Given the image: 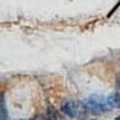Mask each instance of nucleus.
<instances>
[{
    "mask_svg": "<svg viewBox=\"0 0 120 120\" xmlns=\"http://www.w3.org/2000/svg\"><path fill=\"white\" fill-rule=\"evenodd\" d=\"M8 110H6V105H5V101L4 97H1V120H8Z\"/></svg>",
    "mask_w": 120,
    "mask_h": 120,
    "instance_id": "nucleus-5",
    "label": "nucleus"
},
{
    "mask_svg": "<svg viewBox=\"0 0 120 120\" xmlns=\"http://www.w3.org/2000/svg\"><path fill=\"white\" fill-rule=\"evenodd\" d=\"M116 120H120V115H119V116H116Z\"/></svg>",
    "mask_w": 120,
    "mask_h": 120,
    "instance_id": "nucleus-7",
    "label": "nucleus"
},
{
    "mask_svg": "<svg viewBox=\"0 0 120 120\" xmlns=\"http://www.w3.org/2000/svg\"><path fill=\"white\" fill-rule=\"evenodd\" d=\"M61 112L70 118H77V109H76V101L75 102H66L61 107Z\"/></svg>",
    "mask_w": 120,
    "mask_h": 120,
    "instance_id": "nucleus-2",
    "label": "nucleus"
},
{
    "mask_svg": "<svg viewBox=\"0 0 120 120\" xmlns=\"http://www.w3.org/2000/svg\"><path fill=\"white\" fill-rule=\"evenodd\" d=\"M116 86H118V90L120 92V74L116 75Z\"/></svg>",
    "mask_w": 120,
    "mask_h": 120,
    "instance_id": "nucleus-6",
    "label": "nucleus"
},
{
    "mask_svg": "<svg viewBox=\"0 0 120 120\" xmlns=\"http://www.w3.org/2000/svg\"><path fill=\"white\" fill-rule=\"evenodd\" d=\"M76 109H77V118L79 119H85L88 114V107L83 102L76 101Z\"/></svg>",
    "mask_w": 120,
    "mask_h": 120,
    "instance_id": "nucleus-4",
    "label": "nucleus"
},
{
    "mask_svg": "<svg viewBox=\"0 0 120 120\" xmlns=\"http://www.w3.org/2000/svg\"><path fill=\"white\" fill-rule=\"evenodd\" d=\"M105 102L109 109L120 107V92H113L108 97H105Z\"/></svg>",
    "mask_w": 120,
    "mask_h": 120,
    "instance_id": "nucleus-3",
    "label": "nucleus"
},
{
    "mask_svg": "<svg viewBox=\"0 0 120 120\" xmlns=\"http://www.w3.org/2000/svg\"><path fill=\"white\" fill-rule=\"evenodd\" d=\"M86 104L88 107V110L93 114H97V115L109 110V107L107 105V102H105V97L101 94H91L87 98Z\"/></svg>",
    "mask_w": 120,
    "mask_h": 120,
    "instance_id": "nucleus-1",
    "label": "nucleus"
}]
</instances>
